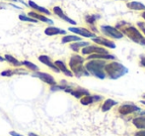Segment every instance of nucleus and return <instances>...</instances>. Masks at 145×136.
<instances>
[{"instance_id":"c9c22d12","label":"nucleus","mask_w":145,"mask_h":136,"mask_svg":"<svg viewBox=\"0 0 145 136\" xmlns=\"http://www.w3.org/2000/svg\"><path fill=\"white\" fill-rule=\"evenodd\" d=\"M4 61H5L4 57H1V56H0V62H4Z\"/></svg>"},{"instance_id":"7ed1b4c3","label":"nucleus","mask_w":145,"mask_h":136,"mask_svg":"<svg viewBox=\"0 0 145 136\" xmlns=\"http://www.w3.org/2000/svg\"><path fill=\"white\" fill-rule=\"evenodd\" d=\"M84 58L81 57L79 55H74L70 58V61H69V67L71 69L72 74H74L77 78H80L82 76H90V74L88 73L85 69V67L83 66L84 63Z\"/></svg>"},{"instance_id":"393cba45","label":"nucleus","mask_w":145,"mask_h":136,"mask_svg":"<svg viewBox=\"0 0 145 136\" xmlns=\"http://www.w3.org/2000/svg\"><path fill=\"white\" fill-rule=\"evenodd\" d=\"M89 42H76V43H73V44L70 45V48L72 49L74 52H78L79 49L80 48H84V47L89 46Z\"/></svg>"},{"instance_id":"6e6552de","label":"nucleus","mask_w":145,"mask_h":136,"mask_svg":"<svg viewBox=\"0 0 145 136\" xmlns=\"http://www.w3.org/2000/svg\"><path fill=\"white\" fill-rule=\"evenodd\" d=\"M83 55H92V54H109L108 50L102 47L97 46H87L82 49Z\"/></svg>"},{"instance_id":"79ce46f5","label":"nucleus","mask_w":145,"mask_h":136,"mask_svg":"<svg viewBox=\"0 0 145 136\" xmlns=\"http://www.w3.org/2000/svg\"><path fill=\"white\" fill-rule=\"evenodd\" d=\"M123 1H126V0H123Z\"/></svg>"},{"instance_id":"aec40b11","label":"nucleus","mask_w":145,"mask_h":136,"mask_svg":"<svg viewBox=\"0 0 145 136\" xmlns=\"http://www.w3.org/2000/svg\"><path fill=\"white\" fill-rule=\"evenodd\" d=\"M126 6L131 10H137V11H139V10H145L144 4L141 3V2H138V1L128 2V3L126 4Z\"/></svg>"},{"instance_id":"4468645a","label":"nucleus","mask_w":145,"mask_h":136,"mask_svg":"<svg viewBox=\"0 0 145 136\" xmlns=\"http://www.w3.org/2000/svg\"><path fill=\"white\" fill-rule=\"evenodd\" d=\"M102 100L101 96H86L81 98L80 102L83 105H89V104L93 103V102H99V100Z\"/></svg>"},{"instance_id":"58836bf2","label":"nucleus","mask_w":145,"mask_h":136,"mask_svg":"<svg viewBox=\"0 0 145 136\" xmlns=\"http://www.w3.org/2000/svg\"><path fill=\"white\" fill-rule=\"evenodd\" d=\"M2 8H4V6H2L1 4H0V9H2Z\"/></svg>"},{"instance_id":"20e7f679","label":"nucleus","mask_w":145,"mask_h":136,"mask_svg":"<svg viewBox=\"0 0 145 136\" xmlns=\"http://www.w3.org/2000/svg\"><path fill=\"white\" fill-rule=\"evenodd\" d=\"M121 33L123 35H126L133 42L137 43L139 45H142V46H145V38L142 36V34L139 32V30L136 29L134 26L128 25L127 27L122 28Z\"/></svg>"},{"instance_id":"72a5a7b5","label":"nucleus","mask_w":145,"mask_h":136,"mask_svg":"<svg viewBox=\"0 0 145 136\" xmlns=\"http://www.w3.org/2000/svg\"><path fill=\"white\" fill-rule=\"evenodd\" d=\"M10 135H12V136H23V135L19 134V133L15 132V131H11V132H10Z\"/></svg>"},{"instance_id":"2eb2a0df","label":"nucleus","mask_w":145,"mask_h":136,"mask_svg":"<svg viewBox=\"0 0 145 136\" xmlns=\"http://www.w3.org/2000/svg\"><path fill=\"white\" fill-rule=\"evenodd\" d=\"M44 34L48 35V36H54V35H65V34H66V31L62 30V29H59L57 27L50 26V27H48L46 30H44Z\"/></svg>"},{"instance_id":"0eeeda50","label":"nucleus","mask_w":145,"mask_h":136,"mask_svg":"<svg viewBox=\"0 0 145 136\" xmlns=\"http://www.w3.org/2000/svg\"><path fill=\"white\" fill-rule=\"evenodd\" d=\"M33 77L39 78L40 81H42L48 84H50V86H56V84L54 78L52 75H50V74L42 73V72H35V73H33Z\"/></svg>"},{"instance_id":"1a4fd4ad","label":"nucleus","mask_w":145,"mask_h":136,"mask_svg":"<svg viewBox=\"0 0 145 136\" xmlns=\"http://www.w3.org/2000/svg\"><path fill=\"white\" fill-rule=\"evenodd\" d=\"M68 30L75 33V34H78V35H80V36L85 37V38H95L96 37V35L94 34L93 32H91V31H89L88 29H85V28L70 27V28H68Z\"/></svg>"},{"instance_id":"f03ea898","label":"nucleus","mask_w":145,"mask_h":136,"mask_svg":"<svg viewBox=\"0 0 145 136\" xmlns=\"http://www.w3.org/2000/svg\"><path fill=\"white\" fill-rule=\"evenodd\" d=\"M107 65L106 61L102 60H92L89 61L85 66V69L90 75L95 76L98 79L104 80L106 78L105 74V66Z\"/></svg>"},{"instance_id":"5701e85b","label":"nucleus","mask_w":145,"mask_h":136,"mask_svg":"<svg viewBox=\"0 0 145 136\" xmlns=\"http://www.w3.org/2000/svg\"><path fill=\"white\" fill-rule=\"evenodd\" d=\"M81 38L78 36H75V35H66V36L62 37L61 39V43L65 44V43H69V42H80Z\"/></svg>"},{"instance_id":"473e14b6","label":"nucleus","mask_w":145,"mask_h":136,"mask_svg":"<svg viewBox=\"0 0 145 136\" xmlns=\"http://www.w3.org/2000/svg\"><path fill=\"white\" fill-rule=\"evenodd\" d=\"M140 58H141V61H140V64H141V65L145 68V56H141Z\"/></svg>"},{"instance_id":"f704fd0d","label":"nucleus","mask_w":145,"mask_h":136,"mask_svg":"<svg viewBox=\"0 0 145 136\" xmlns=\"http://www.w3.org/2000/svg\"><path fill=\"white\" fill-rule=\"evenodd\" d=\"M29 136H38L36 134V133H33V132H30L29 133Z\"/></svg>"},{"instance_id":"4be33fe9","label":"nucleus","mask_w":145,"mask_h":136,"mask_svg":"<svg viewBox=\"0 0 145 136\" xmlns=\"http://www.w3.org/2000/svg\"><path fill=\"white\" fill-rule=\"evenodd\" d=\"M132 123H133L138 129H144L145 130V116L136 117V118L133 119Z\"/></svg>"},{"instance_id":"412c9836","label":"nucleus","mask_w":145,"mask_h":136,"mask_svg":"<svg viewBox=\"0 0 145 136\" xmlns=\"http://www.w3.org/2000/svg\"><path fill=\"white\" fill-rule=\"evenodd\" d=\"M116 104H118V102L111 100V98H108L107 100H105L104 104L102 105V111H104V112H106V111H109L110 109L113 107L114 105H116Z\"/></svg>"},{"instance_id":"7c9ffc66","label":"nucleus","mask_w":145,"mask_h":136,"mask_svg":"<svg viewBox=\"0 0 145 136\" xmlns=\"http://www.w3.org/2000/svg\"><path fill=\"white\" fill-rule=\"evenodd\" d=\"M137 25H138V27H139L142 31H143V33H144V35H145V24L142 23V22H138Z\"/></svg>"},{"instance_id":"f8f14e48","label":"nucleus","mask_w":145,"mask_h":136,"mask_svg":"<svg viewBox=\"0 0 145 136\" xmlns=\"http://www.w3.org/2000/svg\"><path fill=\"white\" fill-rule=\"evenodd\" d=\"M28 16L31 18H34L36 19L37 21H42V22H44V23H48V24H50V25H54V21L50 18L46 17V16L42 15L40 13H37V12H34V11H31L28 13Z\"/></svg>"},{"instance_id":"6ab92c4d","label":"nucleus","mask_w":145,"mask_h":136,"mask_svg":"<svg viewBox=\"0 0 145 136\" xmlns=\"http://www.w3.org/2000/svg\"><path fill=\"white\" fill-rule=\"evenodd\" d=\"M70 94H72L73 96H75L76 98H83V96H90V92H88L87 90L85 88H76V90H71Z\"/></svg>"},{"instance_id":"423d86ee","label":"nucleus","mask_w":145,"mask_h":136,"mask_svg":"<svg viewBox=\"0 0 145 136\" xmlns=\"http://www.w3.org/2000/svg\"><path fill=\"white\" fill-rule=\"evenodd\" d=\"M136 111L139 112V111H141V108L133 103L122 104V105H120V108H118V112L121 115H127V114H130V113L136 112Z\"/></svg>"},{"instance_id":"bb28decb","label":"nucleus","mask_w":145,"mask_h":136,"mask_svg":"<svg viewBox=\"0 0 145 136\" xmlns=\"http://www.w3.org/2000/svg\"><path fill=\"white\" fill-rule=\"evenodd\" d=\"M21 64L23 66H25L27 69L33 71L34 73H35V72H39V67H38V66L35 65V64H33V63H31V62H29V61H23V62H21Z\"/></svg>"},{"instance_id":"c85d7f7f","label":"nucleus","mask_w":145,"mask_h":136,"mask_svg":"<svg viewBox=\"0 0 145 136\" xmlns=\"http://www.w3.org/2000/svg\"><path fill=\"white\" fill-rule=\"evenodd\" d=\"M13 75H15L13 70H6V71H3L1 73L2 77H12Z\"/></svg>"},{"instance_id":"cd10ccee","label":"nucleus","mask_w":145,"mask_h":136,"mask_svg":"<svg viewBox=\"0 0 145 136\" xmlns=\"http://www.w3.org/2000/svg\"><path fill=\"white\" fill-rule=\"evenodd\" d=\"M19 19L21 20V21L32 22V23H38V22H39V21H37L36 19H34V18H31V17H29V16H27V15H24V14L19 15Z\"/></svg>"},{"instance_id":"2f4dec72","label":"nucleus","mask_w":145,"mask_h":136,"mask_svg":"<svg viewBox=\"0 0 145 136\" xmlns=\"http://www.w3.org/2000/svg\"><path fill=\"white\" fill-rule=\"evenodd\" d=\"M134 136H145V130H140V131H137L135 133Z\"/></svg>"},{"instance_id":"e433bc0d","label":"nucleus","mask_w":145,"mask_h":136,"mask_svg":"<svg viewBox=\"0 0 145 136\" xmlns=\"http://www.w3.org/2000/svg\"><path fill=\"white\" fill-rule=\"evenodd\" d=\"M141 102L142 104H144V105H145V100H141V102Z\"/></svg>"},{"instance_id":"9b49d317","label":"nucleus","mask_w":145,"mask_h":136,"mask_svg":"<svg viewBox=\"0 0 145 136\" xmlns=\"http://www.w3.org/2000/svg\"><path fill=\"white\" fill-rule=\"evenodd\" d=\"M39 61H40V63L44 64V65L48 66V68H50L54 72H56V73H59V70L57 69V67L54 65V63H52V61L50 60V58L48 57V56H46V55L40 56V57H39Z\"/></svg>"},{"instance_id":"a878e982","label":"nucleus","mask_w":145,"mask_h":136,"mask_svg":"<svg viewBox=\"0 0 145 136\" xmlns=\"http://www.w3.org/2000/svg\"><path fill=\"white\" fill-rule=\"evenodd\" d=\"M101 18V16L100 15H96V14H92V15H87L86 17H85V20H86V22L88 24H90V25H94L95 24V22L97 21L98 19H100Z\"/></svg>"},{"instance_id":"b1692460","label":"nucleus","mask_w":145,"mask_h":136,"mask_svg":"<svg viewBox=\"0 0 145 136\" xmlns=\"http://www.w3.org/2000/svg\"><path fill=\"white\" fill-rule=\"evenodd\" d=\"M4 59H5V61H7L9 64H11V65H13L14 67H20V66H22L21 62L18 61L16 58H14L13 56L11 55H5L4 56Z\"/></svg>"},{"instance_id":"ea45409f","label":"nucleus","mask_w":145,"mask_h":136,"mask_svg":"<svg viewBox=\"0 0 145 136\" xmlns=\"http://www.w3.org/2000/svg\"><path fill=\"white\" fill-rule=\"evenodd\" d=\"M11 1H15V2H16V1H17V0H11Z\"/></svg>"},{"instance_id":"dca6fc26","label":"nucleus","mask_w":145,"mask_h":136,"mask_svg":"<svg viewBox=\"0 0 145 136\" xmlns=\"http://www.w3.org/2000/svg\"><path fill=\"white\" fill-rule=\"evenodd\" d=\"M54 65L57 67V69L59 70V72H62V73L64 74L65 76H67V77H73L72 72H71L70 70L67 69L66 65H65V64L63 63L62 61H56V62H54Z\"/></svg>"},{"instance_id":"9d476101","label":"nucleus","mask_w":145,"mask_h":136,"mask_svg":"<svg viewBox=\"0 0 145 136\" xmlns=\"http://www.w3.org/2000/svg\"><path fill=\"white\" fill-rule=\"evenodd\" d=\"M54 13L56 14V15H57L59 18H61L62 20L66 21L67 23L71 24V25H76V21H74L73 19H71V18L68 17V16L65 15L64 12L62 11V9H61L59 6H54Z\"/></svg>"},{"instance_id":"a19ab883","label":"nucleus","mask_w":145,"mask_h":136,"mask_svg":"<svg viewBox=\"0 0 145 136\" xmlns=\"http://www.w3.org/2000/svg\"><path fill=\"white\" fill-rule=\"evenodd\" d=\"M143 98H145V94H143Z\"/></svg>"},{"instance_id":"ddd939ff","label":"nucleus","mask_w":145,"mask_h":136,"mask_svg":"<svg viewBox=\"0 0 145 136\" xmlns=\"http://www.w3.org/2000/svg\"><path fill=\"white\" fill-rule=\"evenodd\" d=\"M92 41L99 45H102V46L108 47L110 49H115L116 48V44L114 42L110 40H107L105 38H102V37H95V38H92Z\"/></svg>"},{"instance_id":"c756f323","label":"nucleus","mask_w":145,"mask_h":136,"mask_svg":"<svg viewBox=\"0 0 145 136\" xmlns=\"http://www.w3.org/2000/svg\"><path fill=\"white\" fill-rule=\"evenodd\" d=\"M14 73L18 74V75H28V72L27 71H25V70H21V69L14 70Z\"/></svg>"},{"instance_id":"4c0bfd02","label":"nucleus","mask_w":145,"mask_h":136,"mask_svg":"<svg viewBox=\"0 0 145 136\" xmlns=\"http://www.w3.org/2000/svg\"><path fill=\"white\" fill-rule=\"evenodd\" d=\"M142 17H143V18H144V20H145V12H144L143 14H142Z\"/></svg>"},{"instance_id":"a211bd4d","label":"nucleus","mask_w":145,"mask_h":136,"mask_svg":"<svg viewBox=\"0 0 145 136\" xmlns=\"http://www.w3.org/2000/svg\"><path fill=\"white\" fill-rule=\"evenodd\" d=\"M88 60H116V56L111 54H92L87 58Z\"/></svg>"},{"instance_id":"39448f33","label":"nucleus","mask_w":145,"mask_h":136,"mask_svg":"<svg viewBox=\"0 0 145 136\" xmlns=\"http://www.w3.org/2000/svg\"><path fill=\"white\" fill-rule=\"evenodd\" d=\"M101 31L108 37H111L113 39H121L123 37L120 31H118V29L115 27H112L109 25H102L101 26Z\"/></svg>"},{"instance_id":"f257e3e1","label":"nucleus","mask_w":145,"mask_h":136,"mask_svg":"<svg viewBox=\"0 0 145 136\" xmlns=\"http://www.w3.org/2000/svg\"><path fill=\"white\" fill-rule=\"evenodd\" d=\"M128 69L118 62H112L105 66V74L111 80H118L120 77L126 75Z\"/></svg>"},{"instance_id":"f3484780","label":"nucleus","mask_w":145,"mask_h":136,"mask_svg":"<svg viewBox=\"0 0 145 136\" xmlns=\"http://www.w3.org/2000/svg\"><path fill=\"white\" fill-rule=\"evenodd\" d=\"M28 6L31 8H33V9H35L36 11H39L40 13H44L46 14V15H50V11L48 9H46V8L44 7H42V6L38 5V4L36 3V2H34L33 0H30L29 2H28Z\"/></svg>"}]
</instances>
